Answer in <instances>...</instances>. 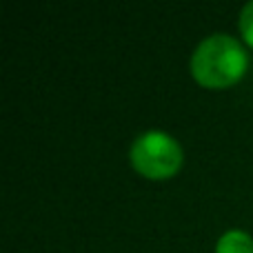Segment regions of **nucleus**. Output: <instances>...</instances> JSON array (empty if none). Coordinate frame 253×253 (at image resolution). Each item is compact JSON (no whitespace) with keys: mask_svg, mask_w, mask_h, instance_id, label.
Listing matches in <instances>:
<instances>
[{"mask_svg":"<svg viewBox=\"0 0 253 253\" xmlns=\"http://www.w3.org/2000/svg\"><path fill=\"white\" fill-rule=\"evenodd\" d=\"M247 62V51L236 38L213 34L193 51L191 74L207 89H227L245 76Z\"/></svg>","mask_w":253,"mask_h":253,"instance_id":"f257e3e1","label":"nucleus"},{"mask_svg":"<svg viewBox=\"0 0 253 253\" xmlns=\"http://www.w3.org/2000/svg\"><path fill=\"white\" fill-rule=\"evenodd\" d=\"M240 31H242V38H245V42L249 44V47H253V0L242 7V13H240Z\"/></svg>","mask_w":253,"mask_h":253,"instance_id":"20e7f679","label":"nucleus"},{"mask_svg":"<svg viewBox=\"0 0 253 253\" xmlns=\"http://www.w3.org/2000/svg\"><path fill=\"white\" fill-rule=\"evenodd\" d=\"M131 165L149 180H167L182 167V149L171 135L162 131H149L131 144Z\"/></svg>","mask_w":253,"mask_h":253,"instance_id":"f03ea898","label":"nucleus"},{"mask_svg":"<svg viewBox=\"0 0 253 253\" xmlns=\"http://www.w3.org/2000/svg\"><path fill=\"white\" fill-rule=\"evenodd\" d=\"M215 253H253V238L240 229L227 231L218 240Z\"/></svg>","mask_w":253,"mask_h":253,"instance_id":"7ed1b4c3","label":"nucleus"}]
</instances>
